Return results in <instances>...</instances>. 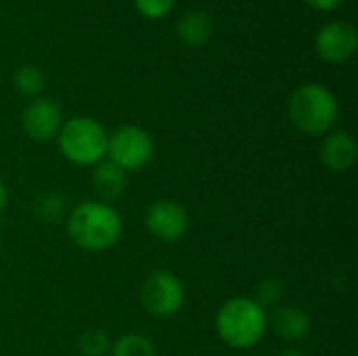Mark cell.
Instances as JSON below:
<instances>
[{"label": "cell", "mask_w": 358, "mask_h": 356, "mask_svg": "<svg viewBox=\"0 0 358 356\" xmlns=\"http://www.w3.org/2000/svg\"><path fill=\"white\" fill-rule=\"evenodd\" d=\"M266 327L268 315L254 298H231L216 313V332L231 348L245 350L256 346L264 338Z\"/></svg>", "instance_id": "obj_2"}, {"label": "cell", "mask_w": 358, "mask_h": 356, "mask_svg": "<svg viewBox=\"0 0 358 356\" xmlns=\"http://www.w3.org/2000/svg\"><path fill=\"white\" fill-rule=\"evenodd\" d=\"M134 8L147 19H162L174 8V0H134Z\"/></svg>", "instance_id": "obj_19"}, {"label": "cell", "mask_w": 358, "mask_h": 356, "mask_svg": "<svg viewBox=\"0 0 358 356\" xmlns=\"http://www.w3.org/2000/svg\"><path fill=\"white\" fill-rule=\"evenodd\" d=\"M128 185V174L117 168L115 164H111L109 159H103L94 166L92 170V187L96 191V195L101 197V201L109 204L117 197L124 195Z\"/></svg>", "instance_id": "obj_12"}, {"label": "cell", "mask_w": 358, "mask_h": 356, "mask_svg": "<svg viewBox=\"0 0 358 356\" xmlns=\"http://www.w3.org/2000/svg\"><path fill=\"white\" fill-rule=\"evenodd\" d=\"M141 302L153 317H174L185 304V287L170 271H155L141 287Z\"/></svg>", "instance_id": "obj_6"}, {"label": "cell", "mask_w": 358, "mask_h": 356, "mask_svg": "<svg viewBox=\"0 0 358 356\" xmlns=\"http://www.w3.org/2000/svg\"><path fill=\"white\" fill-rule=\"evenodd\" d=\"M317 55L327 63H346L358 48V34L348 21H329L315 36Z\"/></svg>", "instance_id": "obj_8"}, {"label": "cell", "mask_w": 358, "mask_h": 356, "mask_svg": "<svg viewBox=\"0 0 358 356\" xmlns=\"http://www.w3.org/2000/svg\"><path fill=\"white\" fill-rule=\"evenodd\" d=\"M279 356H304V355H300V353H296V350H285V353H281Z\"/></svg>", "instance_id": "obj_22"}, {"label": "cell", "mask_w": 358, "mask_h": 356, "mask_svg": "<svg viewBox=\"0 0 358 356\" xmlns=\"http://www.w3.org/2000/svg\"><path fill=\"white\" fill-rule=\"evenodd\" d=\"M13 84L17 88V92L25 94V97H40V92L44 90V73L42 69H38L36 65H23L15 71L13 76Z\"/></svg>", "instance_id": "obj_16"}, {"label": "cell", "mask_w": 358, "mask_h": 356, "mask_svg": "<svg viewBox=\"0 0 358 356\" xmlns=\"http://www.w3.org/2000/svg\"><path fill=\"white\" fill-rule=\"evenodd\" d=\"M65 229L80 250L105 252L122 237V218L113 206L86 199L65 216Z\"/></svg>", "instance_id": "obj_1"}, {"label": "cell", "mask_w": 358, "mask_h": 356, "mask_svg": "<svg viewBox=\"0 0 358 356\" xmlns=\"http://www.w3.org/2000/svg\"><path fill=\"white\" fill-rule=\"evenodd\" d=\"M308 6L317 8V10H334L338 8L344 0H304Z\"/></svg>", "instance_id": "obj_20"}, {"label": "cell", "mask_w": 358, "mask_h": 356, "mask_svg": "<svg viewBox=\"0 0 358 356\" xmlns=\"http://www.w3.org/2000/svg\"><path fill=\"white\" fill-rule=\"evenodd\" d=\"M283 294H285L283 281H279V279H264V281L256 287L254 300L266 311V308L279 306L281 300H283Z\"/></svg>", "instance_id": "obj_18"}, {"label": "cell", "mask_w": 358, "mask_h": 356, "mask_svg": "<svg viewBox=\"0 0 358 356\" xmlns=\"http://www.w3.org/2000/svg\"><path fill=\"white\" fill-rule=\"evenodd\" d=\"M61 126H63L61 107L48 97L31 99L21 113V128L36 143L52 141L59 134Z\"/></svg>", "instance_id": "obj_9"}, {"label": "cell", "mask_w": 358, "mask_h": 356, "mask_svg": "<svg viewBox=\"0 0 358 356\" xmlns=\"http://www.w3.org/2000/svg\"><path fill=\"white\" fill-rule=\"evenodd\" d=\"M111 356H157L149 338L141 334H124L111 344Z\"/></svg>", "instance_id": "obj_15"}, {"label": "cell", "mask_w": 358, "mask_h": 356, "mask_svg": "<svg viewBox=\"0 0 358 356\" xmlns=\"http://www.w3.org/2000/svg\"><path fill=\"white\" fill-rule=\"evenodd\" d=\"M34 214L44 225H55L67 216V201L61 193L48 191L34 201Z\"/></svg>", "instance_id": "obj_14"}, {"label": "cell", "mask_w": 358, "mask_h": 356, "mask_svg": "<svg viewBox=\"0 0 358 356\" xmlns=\"http://www.w3.org/2000/svg\"><path fill=\"white\" fill-rule=\"evenodd\" d=\"M153 138L141 126H120L109 134L107 141V157L111 164L122 168L126 174L143 170L153 157Z\"/></svg>", "instance_id": "obj_5"}, {"label": "cell", "mask_w": 358, "mask_h": 356, "mask_svg": "<svg viewBox=\"0 0 358 356\" xmlns=\"http://www.w3.org/2000/svg\"><path fill=\"white\" fill-rule=\"evenodd\" d=\"M358 157L357 141L346 130H331L321 145V162L327 170L344 174L355 168Z\"/></svg>", "instance_id": "obj_10"}, {"label": "cell", "mask_w": 358, "mask_h": 356, "mask_svg": "<svg viewBox=\"0 0 358 356\" xmlns=\"http://www.w3.org/2000/svg\"><path fill=\"white\" fill-rule=\"evenodd\" d=\"M80 353L84 356H105L111 350V338L105 329H86L80 336Z\"/></svg>", "instance_id": "obj_17"}, {"label": "cell", "mask_w": 358, "mask_h": 356, "mask_svg": "<svg viewBox=\"0 0 358 356\" xmlns=\"http://www.w3.org/2000/svg\"><path fill=\"white\" fill-rule=\"evenodd\" d=\"M4 206H6V187H4V183L0 180V214H2V210H4Z\"/></svg>", "instance_id": "obj_21"}, {"label": "cell", "mask_w": 358, "mask_h": 356, "mask_svg": "<svg viewBox=\"0 0 358 356\" xmlns=\"http://www.w3.org/2000/svg\"><path fill=\"white\" fill-rule=\"evenodd\" d=\"M147 231L164 243H176L189 231V214L174 199H159L149 206L145 214Z\"/></svg>", "instance_id": "obj_7"}, {"label": "cell", "mask_w": 358, "mask_h": 356, "mask_svg": "<svg viewBox=\"0 0 358 356\" xmlns=\"http://www.w3.org/2000/svg\"><path fill=\"white\" fill-rule=\"evenodd\" d=\"M176 34L185 46H203L212 36V19L201 10H189L178 19Z\"/></svg>", "instance_id": "obj_13"}, {"label": "cell", "mask_w": 358, "mask_h": 356, "mask_svg": "<svg viewBox=\"0 0 358 356\" xmlns=\"http://www.w3.org/2000/svg\"><path fill=\"white\" fill-rule=\"evenodd\" d=\"M273 327L285 342H300L310 334V317L294 304H279L273 313Z\"/></svg>", "instance_id": "obj_11"}, {"label": "cell", "mask_w": 358, "mask_h": 356, "mask_svg": "<svg viewBox=\"0 0 358 356\" xmlns=\"http://www.w3.org/2000/svg\"><path fill=\"white\" fill-rule=\"evenodd\" d=\"M287 111L292 124L308 136L329 134L340 118L336 94L317 82L298 86L289 97Z\"/></svg>", "instance_id": "obj_3"}, {"label": "cell", "mask_w": 358, "mask_h": 356, "mask_svg": "<svg viewBox=\"0 0 358 356\" xmlns=\"http://www.w3.org/2000/svg\"><path fill=\"white\" fill-rule=\"evenodd\" d=\"M57 141L63 157L76 166H96L107 157L109 134L88 115H76L63 122Z\"/></svg>", "instance_id": "obj_4"}]
</instances>
